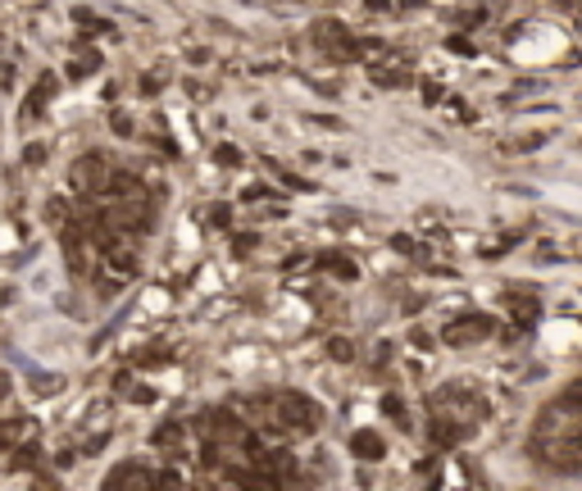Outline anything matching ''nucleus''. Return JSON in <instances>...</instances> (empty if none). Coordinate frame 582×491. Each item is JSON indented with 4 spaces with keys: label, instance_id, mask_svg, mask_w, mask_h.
<instances>
[{
    "label": "nucleus",
    "instance_id": "nucleus-1",
    "mask_svg": "<svg viewBox=\"0 0 582 491\" xmlns=\"http://www.w3.org/2000/svg\"><path fill=\"white\" fill-rule=\"evenodd\" d=\"M251 414L259 419V427L274 432V437H301V432H314V423H318V410L301 396V391L259 396V400H251Z\"/></svg>",
    "mask_w": 582,
    "mask_h": 491
},
{
    "label": "nucleus",
    "instance_id": "nucleus-2",
    "mask_svg": "<svg viewBox=\"0 0 582 491\" xmlns=\"http://www.w3.org/2000/svg\"><path fill=\"white\" fill-rule=\"evenodd\" d=\"M314 41L323 46V51H328V59H337V64H341V59H351L355 51H360V46H355V36L346 32V28H341L337 19L318 23V28H314Z\"/></svg>",
    "mask_w": 582,
    "mask_h": 491
},
{
    "label": "nucleus",
    "instance_id": "nucleus-3",
    "mask_svg": "<svg viewBox=\"0 0 582 491\" xmlns=\"http://www.w3.org/2000/svg\"><path fill=\"white\" fill-rule=\"evenodd\" d=\"M491 328H496V323H491L487 314H478V318H464V323H451L441 337L451 341V346H464V341H482V337H491Z\"/></svg>",
    "mask_w": 582,
    "mask_h": 491
},
{
    "label": "nucleus",
    "instance_id": "nucleus-4",
    "mask_svg": "<svg viewBox=\"0 0 582 491\" xmlns=\"http://www.w3.org/2000/svg\"><path fill=\"white\" fill-rule=\"evenodd\" d=\"M382 450H387V446H382L378 432H355V455H360V460H382Z\"/></svg>",
    "mask_w": 582,
    "mask_h": 491
},
{
    "label": "nucleus",
    "instance_id": "nucleus-5",
    "mask_svg": "<svg viewBox=\"0 0 582 491\" xmlns=\"http://www.w3.org/2000/svg\"><path fill=\"white\" fill-rule=\"evenodd\" d=\"M505 305L514 310V318H518V323H532V318H537V300H532V296H510Z\"/></svg>",
    "mask_w": 582,
    "mask_h": 491
},
{
    "label": "nucleus",
    "instance_id": "nucleus-6",
    "mask_svg": "<svg viewBox=\"0 0 582 491\" xmlns=\"http://www.w3.org/2000/svg\"><path fill=\"white\" fill-rule=\"evenodd\" d=\"M155 446L159 450H169V446H178V441H182V423H164V427H155Z\"/></svg>",
    "mask_w": 582,
    "mask_h": 491
},
{
    "label": "nucleus",
    "instance_id": "nucleus-7",
    "mask_svg": "<svg viewBox=\"0 0 582 491\" xmlns=\"http://www.w3.org/2000/svg\"><path fill=\"white\" fill-rule=\"evenodd\" d=\"M328 350H332V360H337V364H346V360L355 355V350H351V341H346V337H332V341H328Z\"/></svg>",
    "mask_w": 582,
    "mask_h": 491
},
{
    "label": "nucleus",
    "instance_id": "nucleus-8",
    "mask_svg": "<svg viewBox=\"0 0 582 491\" xmlns=\"http://www.w3.org/2000/svg\"><path fill=\"white\" fill-rule=\"evenodd\" d=\"M323 264H332V268H337V273H341L346 282H351V278H355V264H351V260H341V255H328V260H323Z\"/></svg>",
    "mask_w": 582,
    "mask_h": 491
},
{
    "label": "nucleus",
    "instance_id": "nucleus-9",
    "mask_svg": "<svg viewBox=\"0 0 582 491\" xmlns=\"http://www.w3.org/2000/svg\"><path fill=\"white\" fill-rule=\"evenodd\" d=\"M19 246V232H14V223H0V250H14Z\"/></svg>",
    "mask_w": 582,
    "mask_h": 491
},
{
    "label": "nucleus",
    "instance_id": "nucleus-10",
    "mask_svg": "<svg viewBox=\"0 0 582 491\" xmlns=\"http://www.w3.org/2000/svg\"><path fill=\"white\" fill-rule=\"evenodd\" d=\"M214 159H223V164H237V159H241V155H237V151H232V146H219V151H214Z\"/></svg>",
    "mask_w": 582,
    "mask_h": 491
},
{
    "label": "nucleus",
    "instance_id": "nucleus-11",
    "mask_svg": "<svg viewBox=\"0 0 582 491\" xmlns=\"http://www.w3.org/2000/svg\"><path fill=\"white\" fill-rule=\"evenodd\" d=\"M9 387H14V378H9V373H5V368H0V405H5V400H9Z\"/></svg>",
    "mask_w": 582,
    "mask_h": 491
},
{
    "label": "nucleus",
    "instance_id": "nucleus-12",
    "mask_svg": "<svg viewBox=\"0 0 582 491\" xmlns=\"http://www.w3.org/2000/svg\"><path fill=\"white\" fill-rule=\"evenodd\" d=\"M391 246H396V250H401V255H414V241H410V237H396Z\"/></svg>",
    "mask_w": 582,
    "mask_h": 491
}]
</instances>
